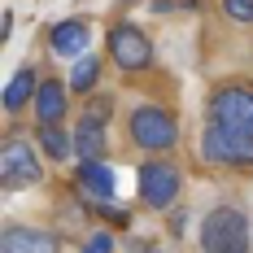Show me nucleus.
Segmentation results:
<instances>
[{"mask_svg":"<svg viewBox=\"0 0 253 253\" xmlns=\"http://www.w3.org/2000/svg\"><path fill=\"white\" fill-rule=\"evenodd\" d=\"M223 13H227L231 22L249 26L253 22V0H223Z\"/></svg>","mask_w":253,"mask_h":253,"instance_id":"nucleus-16","label":"nucleus"},{"mask_svg":"<svg viewBox=\"0 0 253 253\" xmlns=\"http://www.w3.org/2000/svg\"><path fill=\"white\" fill-rule=\"evenodd\" d=\"M79 188L87 192V197H96V201H109L114 197V170L105 166V162H83L79 166Z\"/></svg>","mask_w":253,"mask_h":253,"instance_id":"nucleus-13","label":"nucleus"},{"mask_svg":"<svg viewBox=\"0 0 253 253\" xmlns=\"http://www.w3.org/2000/svg\"><path fill=\"white\" fill-rule=\"evenodd\" d=\"M201 157L214 166H253V135L210 123L201 131Z\"/></svg>","mask_w":253,"mask_h":253,"instance_id":"nucleus-4","label":"nucleus"},{"mask_svg":"<svg viewBox=\"0 0 253 253\" xmlns=\"http://www.w3.org/2000/svg\"><path fill=\"white\" fill-rule=\"evenodd\" d=\"M210 123L214 126H227V131H249L253 135V87H218L210 96Z\"/></svg>","mask_w":253,"mask_h":253,"instance_id":"nucleus-6","label":"nucleus"},{"mask_svg":"<svg viewBox=\"0 0 253 253\" xmlns=\"http://www.w3.org/2000/svg\"><path fill=\"white\" fill-rule=\"evenodd\" d=\"M4 253H61V236L44 227H22L9 223L4 227Z\"/></svg>","mask_w":253,"mask_h":253,"instance_id":"nucleus-8","label":"nucleus"},{"mask_svg":"<svg viewBox=\"0 0 253 253\" xmlns=\"http://www.w3.org/2000/svg\"><path fill=\"white\" fill-rule=\"evenodd\" d=\"M96 79H101V61L96 57H83V61H75V70H70V92H92Z\"/></svg>","mask_w":253,"mask_h":253,"instance_id":"nucleus-15","label":"nucleus"},{"mask_svg":"<svg viewBox=\"0 0 253 253\" xmlns=\"http://www.w3.org/2000/svg\"><path fill=\"white\" fill-rule=\"evenodd\" d=\"M70 83H61V79H44L40 83V92H35V123L40 126H52L66 118V109H70V92H66Z\"/></svg>","mask_w":253,"mask_h":253,"instance_id":"nucleus-9","label":"nucleus"},{"mask_svg":"<svg viewBox=\"0 0 253 253\" xmlns=\"http://www.w3.org/2000/svg\"><path fill=\"white\" fill-rule=\"evenodd\" d=\"M126 135H131V144L144 153H170L179 144V123L170 109H162V105H140L131 118H126Z\"/></svg>","mask_w":253,"mask_h":253,"instance_id":"nucleus-2","label":"nucleus"},{"mask_svg":"<svg viewBox=\"0 0 253 253\" xmlns=\"http://www.w3.org/2000/svg\"><path fill=\"white\" fill-rule=\"evenodd\" d=\"M109 61L118 66V70H126V75H135V70H149L153 66V44L149 35L140 31V26H114L109 31Z\"/></svg>","mask_w":253,"mask_h":253,"instance_id":"nucleus-7","label":"nucleus"},{"mask_svg":"<svg viewBox=\"0 0 253 253\" xmlns=\"http://www.w3.org/2000/svg\"><path fill=\"white\" fill-rule=\"evenodd\" d=\"M40 179H44V166H40V153L31 149V140L9 135L4 149H0V183L9 192H18V188H31Z\"/></svg>","mask_w":253,"mask_h":253,"instance_id":"nucleus-5","label":"nucleus"},{"mask_svg":"<svg viewBox=\"0 0 253 253\" xmlns=\"http://www.w3.org/2000/svg\"><path fill=\"white\" fill-rule=\"evenodd\" d=\"M153 253H166V249H153Z\"/></svg>","mask_w":253,"mask_h":253,"instance_id":"nucleus-19","label":"nucleus"},{"mask_svg":"<svg viewBox=\"0 0 253 253\" xmlns=\"http://www.w3.org/2000/svg\"><path fill=\"white\" fill-rule=\"evenodd\" d=\"M83 253H114V236H109V231H96V236L83 245Z\"/></svg>","mask_w":253,"mask_h":253,"instance_id":"nucleus-18","label":"nucleus"},{"mask_svg":"<svg viewBox=\"0 0 253 253\" xmlns=\"http://www.w3.org/2000/svg\"><path fill=\"white\" fill-rule=\"evenodd\" d=\"M201 253H249V218L236 205H214L201 218Z\"/></svg>","mask_w":253,"mask_h":253,"instance_id":"nucleus-1","label":"nucleus"},{"mask_svg":"<svg viewBox=\"0 0 253 253\" xmlns=\"http://www.w3.org/2000/svg\"><path fill=\"white\" fill-rule=\"evenodd\" d=\"M135 175H140V201L149 205V210H170V205L179 201L183 175H179L175 162H166V157H149Z\"/></svg>","mask_w":253,"mask_h":253,"instance_id":"nucleus-3","label":"nucleus"},{"mask_svg":"<svg viewBox=\"0 0 253 253\" xmlns=\"http://www.w3.org/2000/svg\"><path fill=\"white\" fill-rule=\"evenodd\" d=\"M87 40H92V31H87V22H79V18H70V22H57L48 35L52 52H61V57H75V52L87 48Z\"/></svg>","mask_w":253,"mask_h":253,"instance_id":"nucleus-12","label":"nucleus"},{"mask_svg":"<svg viewBox=\"0 0 253 253\" xmlns=\"http://www.w3.org/2000/svg\"><path fill=\"white\" fill-rule=\"evenodd\" d=\"M83 114H87V118H101V123H109V118H114V96H105V92H101V96H92Z\"/></svg>","mask_w":253,"mask_h":253,"instance_id":"nucleus-17","label":"nucleus"},{"mask_svg":"<svg viewBox=\"0 0 253 253\" xmlns=\"http://www.w3.org/2000/svg\"><path fill=\"white\" fill-rule=\"evenodd\" d=\"M40 70L35 66H22L18 75L9 79V87H4V114H22L26 105H35V92H40Z\"/></svg>","mask_w":253,"mask_h":253,"instance_id":"nucleus-10","label":"nucleus"},{"mask_svg":"<svg viewBox=\"0 0 253 253\" xmlns=\"http://www.w3.org/2000/svg\"><path fill=\"white\" fill-rule=\"evenodd\" d=\"M75 157H83V162H101L105 157V123L101 118H79L75 123Z\"/></svg>","mask_w":253,"mask_h":253,"instance_id":"nucleus-11","label":"nucleus"},{"mask_svg":"<svg viewBox=\"0 0 253 253\" xmlns=\"http://www.w3.org/2000/svg\"><path fill=\"white\" fill-rule=\"evenodd\" d=\"M40 153H44V157H52V162H66V157L75 153V131H66L61 123L40 126Z\"/></svg>","mask_w":253,"mask_h":253,"instance_id":"nucleus-14","label":"nucleus"}]
</instances>
